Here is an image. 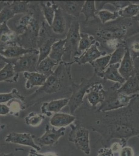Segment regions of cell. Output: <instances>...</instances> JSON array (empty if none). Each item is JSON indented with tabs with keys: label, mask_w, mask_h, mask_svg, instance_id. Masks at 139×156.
Wrapping results in <instances>:
<instances>
[{
	"label": "cell",
	"mask_w": 139,
	"mask_h": 156,
	"mask_svg": "<svg viewBox=\"0 0 139 156\" xmlns=\"http://www.w3.org/2000/svg\"><path fill=\"white\" fill-rule=\"evenodd\" d=\"M59 63L50 58L48 56L40 62L37 67V72L42 73L48 77L53 74V68L56 65H59Z\"/></svg>",
	"instance_id": "cb8c5ba5"
},
{
	"label": "cell",
	"mask_w": 139,
	"mask_h": 156,
	"mask_svg": "<svg viewBox=\"0 0 139 156\" xmlns=\"http://www.w3.org/2000/svg\"><path fill=\"white\" fill-rule=\"evenodd\" d=\"M80 33V24L75 18L71 23L65 37V52L62 57L64 62H67L71 59L78 56V48L81 40Z\"/></svg>",
	"instance_id": "277c9868"
},
{
	"label": "cell",
	"mask_w": 139,
	"mask_h": 156,
	"mask_svg": "<svg viewBox=\"0 0 139 156\" xmlns=\"http://www.w3.org/2000/svg\"><path fill=\"white\" fill-rule=\"evenodd\" d=\"M33 15L28 12L26 14L16 15L7 23L9 28L16 34H24L33 20Z\"/></svg>",
	"instance_id": "ba28073f"
},
{
	"label": "cell",
	"mask_w": 139,
	"mask_h": 156,
	"mask_svg": "<svg viewBox=\"0 0 139 156\" xmlns=\"http://www.w3.org/2000/svg\"><path fill=\"white\" fill-rule=\"evenodd\" d=\"M57 5L68 14L78 18L81 14L82 9L84 4V1H57Z\"/></svg>",
	"instance_id": "5bb4252c"
},
{
	"label": "cell",
	"mask_w": 139,
	"mask_h": 156,
	"mask_svg": "<svg viewBox=\"0 0 139 156\" xmlns=\"http://www.w3.org/2000/svg\"><path fill=\"white\" fill-rule=\"evenodd\" d=\"M65 128H61L56 129L47 126L45 132L42 136L37 138V142L41 146L54 145L61 137L64 136L65 134Z\"/></svg>",
	"instance_id": "8fae6325"
},
{
	"label": "cell",
	"mask_w": 139,
	"mask_h": 156,
	"mask_svg": "<svg viewBox=\"0 0 139 156\" xmlns=\"http://www.w3.org/2000/svg\"><path fill=\"white\" fill-rule=\"evenodd\" d=\"M23 75L26 79V89H31L36 86L42 87L48 78L45 75L38 72H25Z\"/></svg>",
	"instance_id": "ffe728a7"
},
{
	"label": "cell",
	"mask_w": 139,
	"mask_h": 156,
	"mask_svg": "<svg viewBox=\"0 0 139 156\" xmlns=\"http://www.w3.org/2000/svg\"><path fill=\"white\" fill-rule=\"evenodd\" d=\"M10 3H11L9 2L0 12V26L3 23H7L9 20L12 19L15 16L11 9Z\"/></svg>",
	"instance_id": "d590c367"
},
{
	"label": "cell",
	"mask_w": 139,
	"mask_h": 156,
	"mask_svg": "<svg viewBox=\"0 0 139 156\" xmlns=\"http://www.w3.org/2000/svg\"><path fill=\"white\" fill-rule=\"evenodd\" d=\"M98 11L96 6L95 1H85L84 4L82 9L81 13L84 15L85 21H87L90 18H96Z\"/></svg>",
	"instance_id": "4dcf8cb0"
},
{
	"label": "cell",
	"mask_w": 139,
	"mask_h": 156,
	"mask_svg": "<svg viewBox=\"0 0 139 156\" xmlns=\"http://www.w3.org/2000/svg\"><path fill=\"white\" fill-rule=\"evenodd\" d=\"M120 94L126 96L137 95L139 92V76L136 74L132 75L126 80L117 90Z\"/></svg>",
	"instance_id": "9a60e30c"
},
{
	"label": "cell",
	"mask_w": 139,
	"mask_h": 156,
	"mask_svg": "<svg viewBox=\"0 0 139 156\" xmlns=\"http://www.w3.org/2000/svg\"><path fill=\"white\" fill-rule=\"evenodd\" d=\"M134 64L135 74L139 76V57L134 60Z\"/></svg>",
	"instance_id": "b9f144b4"
},
{
	"label": "cell",
	"mask_w": 139,
	"mask_h": 156,
	"mask_svg": "<svg viewBox=\"0 0 139 156\" xmlns=\"http://www.w3.org/2000/svg\"><path fill=\"white\" fill-rule=\"evenodd\" d=\"M120 64H115L107 66L104 72L99 75L98 76L103 80H109L118 83L120 84L126 81V80L120 75L118 69Z\"/></svg>",
	"instance_id": "2e32d148"
},
{
	"label": "cell",
	"mask_w": 139,
	"mask_h": 156,
	"mask_svg": "<svg viewBox=\"0 0 139 156\" xmlns=\"http://www.w3.org/2000/svg\"><path fill=\"white\" fill-rule=\"evenodd\" d=\"M111 148H102L99 151L98 156H113Z\"/></svg>",
	"instance_id": "ab89813d"
},
{
	"label": "cell",
	"mask_w": 139,
	"mask_h": 156,
	"mask_svg": "<svg viewBox=\"0 0 139 156\" xmlns=\"http://www.w3.org/2000/svg\"><path fill=\"white\" fill-rule=\"evenodd\" d=\"M0 156H14V154L12 153H10V154L1 153V154H0Z\"/></svg>",
	"instance_id": "7dc6e473"
},
{
	"label": "cell",
	"mask_w": 139,
	"mask_h": 156,
	"mask_svg": "<svg viewBox=\"0 0 139 156\" xmlns=\"http://www.w3.org/2000/svg\"><path fill=\"white\" fill-rule=\"evenodd\" d=\"M65 42L66 40L65 38L64 39H59L54 43L48 57L59 64L61 62L62 57L65 52Z\"/></svg>",
	"instance_id": "7402d4cb"
},
{
	"label": "cell",
	"mask_w": 139,
	"mask_h": 156,
	"mask_svg": "<svg viewBox=\"0 0 139 156\" xmlns=\"http://www.w3.org/2000/svg\"><path fill=\"white\" fill-rule=\"evenodd\" d=\"M104 91L102 82L94 84L88 89L86 94L87 99L93 109L97 108V105L103 101Z\"/></svg>",
	"instance_id": "7c38bea8"
},
{
	"label": "cell",
	"mask_w": 139,
	"mask_h": 156,
	"mask_svg": "<svg viewBox=\"0 0 139 156\" xmlns=\"http://www.w3.org/2000/svg\"><path fill=\"white\" fill-rule=\"evenodd\" d=\"M33 151L34 154L37 156H57L55 153H51V152L45 153V154H40V153L37 152V151H35V150L33 149Z\"/></svg>",
	"instance_id": "ee69618b"
},
{
	"label": "cell",
	"mask_w": 139,
	"mask_h": 156,
	"mask_svg": "<svg viewBox=\"0 0 139 156\" xmlns=\"http://www.w3.org/2000/svg\"><path fill=\"white\" fill-rule=\"evenodd\" d=\"M5 141L12 144L29 146L37 151L41 149V147L34 142L33 135L30 133H9L5 137Z\"/></svg>",
	"instance_id": "30bf717a"
},
{
	"label": "cell",
	"mask_w": 139,
	"mask_h": 156,
	"mask_svg": "<svg viewBox=\"0 0 139 156\" xmlns=\"http://www.w3.org/2000/svg\"><path fill=\"white\" fill-rule=\"evenodd\" d=\"M111 54H107L92 62L90 65L94 69V73L98 76L100 74L104 72L109 64Z\"/></svg>",
	"instance_id": "4316f807"
},
{
	"label": "cell",
	"mask_w": 139,
	"mask_h": 156,
	"mask_svg": "<svg viewBox=\"0 0 139 156\" xmlns=\"http://www.w3.org/2000/svg\"><path fill=\"white\" fill-rule=\"evenodd\" d=\"M9 2H5L4 1H0V12H1L4 7H5Z\"/></svg>",
	"instance_id": "bcb514c9"
},
{
	"label": "cell",
	"mask_w": 139,
	"mask_h": 156,
	"mask_svg": "<svg viewBox=\"0 0 139 156\" xmlns=\"http://www.w3.org/2000/svg\"><path fill=\"white\" fill-rule=\"evenodd\" d=\"M126 51L127 48L124 43H121L118 45L115 49L114 51L111 53V59L108 66L113 64H120Z\"/></svg>",
	"instance_id": "d6a6232c"
},
{
	"label": "cell",
	"mask_w": 139,
	"mask_h": 156,
	"mask_svg": "<svg viewBox=\"0 0 139 156\" xmlns=\"http://www.w3.org/2000/svg\"><path fill=\"white\" fill-rule=\"evenodd\" d=\"M107 136L110 138H128L139 135V132L129 123L114 122L107 126Z\"/></svg>",
	"instance_id": "52a82bcc"
},
{
	"label": "cell",
	"mask_w": 139,
	"mask_h": 156,
	"mask_svg": "<svg viewBox=\"0 0 139 156\" xmlns=\"http://www.w3.org/2000/svg\"><path fill=\"white\" fill-rule=\"evenodd\" d=\"M39 58V51L37 50L20 57L12 63L15 73L37 72Z\"/></svg>",
	"instance_id": "8992f818"
},
{
	"label": "cell",
	"mask_w": 139,
	"mask_h": 156,
	"mask_svg": "<svg viewBox=\"0 0 139 156\" xmlns=\"http://www.w3.org/2000/svg\"><path fill=\"white\" fill-rule=\"evenodd\" d=\"M69 141L72 142L78 148L86 155L90 154L91 149L89 131L83 126L76 127L69 134Z\"/></svg>",
	"instance_id": "5b68a950"
},
{
	"label": "cell",
	"mask_w": 139,
	"mask_h": 156,
	"mask_svg": "<svg viewBox=\"0 0 139 156\" xmlns=\"http://www.w3.org/2000/svg\"><path fill=\"white\" fill-rule=\"evenodd\" d=\"M99 46V43L97 42L80 56L74 57L73 59L74 63H77L79 65H85L87 63L90 64L97 59L107 55L106 51L99 50L98 48Z\"/></svg>",
	"instance_id": "9c48e42d"
},
{
	"label": "cell",
	"mask_w": 139,
	"mask_h": 156,
	"mask_svg": "<svg viewBox=\"0 0 139 156\" xmlns=\"http://www.w3.org/2000/svg\"><path fill=\"white\" fill-rule=\"evenodd\" d=\"M69 98H62L44 103L41 107V110L44 115H50L51 112L58 113L62 108L68 105Z\"/></svg>",
	"instance_id": "d6986e66"
},
{
	"label": "cell",
	"mask_w": 139,
	"mask_h": 156,
	"mask_svg": "<svg viewBox=\"0 0 139 156\" xmlns=\"http://www.w3.org/2000/svg\"></svg>",
	"instance_id": "816d5d0a"
},
{
	"label": "cell",
	"mask_w": 139,
	"mask_h": 156,
	"mask_svg": "<svg viewBox=\"0 0 139 156\" xmlns=\"http://www.w3.org/2000/svg\"><path fill=\"white\" fill-rule=\"evenodd\" d=\"M117 11L120 18L124 19L134 18L139 13V4L130 3L126 7Z\"/></svg>",
	"instance_id": "83f0119b"
},
{
	"label": "cell",
	"mask_w": 139,
	"mask_h": 156,
	"mask_svg": "<svg viewBox=\"0 0 139 156\" xmlns=\"http://www.w3.org/2000/svg\"><path fill=\"white\" fill-rule=\"evenodd\" d=\"M99 2L100 3L99 6H101L100 9L103 7L104 5L106 4H110L118 9L117 11L125 8L131 3L129 1H99Z\"/></svg>",
	"instance_id": "74e56055"
},
{
	"label": "cell",
	"mask_w": 139,
	"mask_h": 156,
	"mask_svg": "<svg viewBox=\"0 0 139 156\" xmlns=\"http://www.w3.org/2000/svg\"><path fill=\"white\" fill-rule=\"evenodd\" d=\"M118 70L120 75L126 80H127L130 76L135 74L134 60L132 59L130 53L127 49L122 62L120 64Z\"/></svg>",
	"instance_id": "ac0fdd59"
},
{
	"label": "cell",
	"mask_w": 139,
	"mask_h": 156,
	"mask_svg": "<svg viewBox=\"0 0 139 156\" xmlns=\"http://www.w3.org/2000/svg\"><path fill=\"white\" fill-rule=\"evenodd\" d=\"M21 99V96L17 90L13 89L11 92L4 94H0V104L6 103L14 99Z\"/></svg>",
	"instance_id": "8d00e7d4"
},
{
	"label": "cell",
	"mask_w": 139,
	"mask_h": 156,
	"mask_svg": "<svg viewBox=\"0 0 139 156\" xmlns=\"http://www.w3.org/2000/svg\"><path fill=\"white\" fill-rule=\"evenodd\" d=\"M138 136H139V135H138Z\"/></svg>",
	"instance_id": "f907efd6"
},
{
	"label": "cell",
	"mask_w": 139,
	"mask_h": 156,
	"mask_svg": "<svg viewBox=\"0 0 139 156\" xmlns=\"http://www.w3.org/2000/svg\"><path fill=\"white\" fill-rule=\"evenodd\" d=\"M81 40L79 41L78 51V56L83 53L85 51L90 48L91 46L95 44L97 41L93 36L85 32H81L80 33Z\"/></svg>",
	"instance_id": "d4e9b609"
},
{
	"label": "cell",
	"mask_w": 139,
	"mask_h": 156,
	"mask_svg": "<svg viewBox=\"0 0 139 156\" xmlns=\"http://www.w3.org/2000/svg\"><path fill=\"white\" fill-rule=\"evenodd\" d=\"M29 156H37L36 154H34V153L33 152V149H31V151H30V153H29Z\"/></svg>",
	"instance_id": "c3c4849f"
},
{
	"label": "cell",
	"mask_w": 139,
	"mask_h": 156,
	"mask_svg": "<svg viewBox=\"0 0 139 156\" xmlns=\"http://www.w3.org/2000/svg\"><path fill=\"white\" fill-rule=\"evenodd\" d=\"M28 1H13L10 3L11 9L15 15L26 14L29 12Z\"/></svg>",
	"instance_id": "836d02e7"
},
{
	"label": "cell",
	"mask_w": 139,
	"mask_h": 156,
	"mask_svg": "<svg viewBox=\"0 0 139 156\" xmlns=\"http://www.w3.org/2000/svg\"><path fill=\"white\" fill-rule=\"evenodd\" d=\"M44 118V115H43L31 112L26 117L25 121L26 124L29 126L33 127H36L41 124Z\"/></svg>",
	"instance_id": "e575fe53"
},
{
	"label": "cell",
	"mask_w": 139,
	"mask_h": 156,
	"mask_svg": "<svg viewBox=\"0 0 139 156\" xmlns=\"http://www.w3.org/2000/svg\"><path fill=\"white\" fill-rule=\"evenodd\" d=\"M18 76V73H15L13 64L11 62H8L0 70V82H15Z\"/></svg>",
	"instance_id": "484cf974"
},
{
	"label": "cell",
	"mask_w": 139,
	"mask_h": 156,
	"mask_svg": "<svg viewBox=\"0 0 139 156\" xmlns=\"http://www.w3.org/2000/svg\"><path fill=\"white\" fill-rule=\"evenodd\" d=\"M124 44L134 61L139 57V33L128 37Z\"/></svg>",
	"instance_id": "603a6c76"
},
{
	"label": "cell",
	"mask_w": 139,
	"mask_h": 156,
	"mask_svg": "<svg viewBox=\"0 0 139 156\" xmlns=\"http://www.w3.org/2000/svg\"><path fill=\"white\" fill-rule=\"evenodd\" d=\"M4 59L2 56H0V70L2 69L9 62L5 61Z\"/></svg>",
	"instance_id": "f6af8a7d"
},
{
	"label": "cell",
	"mask_w": 139,
	"mask_h": 156,
	"mask_svg": "<svg viewBox=\"0 0 139 156\" xmlns=\"http://www.w3.org/2000/svg\"><path fill=\"white\" fill-rule=\"evenodd\" d=\"M122 84L115 83V84L104 91V100L101 103L98 111L100 112H111L118 110L128 106L131 101L137 96V94L132 96H126L117 92Z\"/></svg>",
	"instance_id": "7a4b0ae2"
},
{
	"label": "cell",
	"mask_w": 139,
	"mask_h": 156,
	"mask_svg": "<svg viewBox=\"0 0 139 156\" xmlns=\"http://www.w3.org/2000/svg\"><path fill=\"white\" fill-rule=\"evenodd\" d=\"M35 48H25L16 44H10L0 48V55L4 58H19L26 54L35 51Z\"/></svg>",
	"instance_id": "4fadbf2b"
},
{
	"label": "cell",
	"mask_w": 139,
	"mask_h": 156,
	"mask_svg": "<svg viewBox=\"0 0 139 156\" xmlns=\"http://www.w3.org/2000/svg\"><path fill=\"white\" fill-rule=\"evenodd\" d=\"M55 39L53 38H47L43 40L39 47V58L38 64L46 57L49 56L51 51V46L54 43L56 42Z\"/></svg>",
	"instance_id": "f1b7e54d"
},
{
	"label": "cell",
	"mask_w": 139,
	"mask_h": 156,
	"mask_svg": "<svg viewBox=\"0 0 139 156\" xmlns=\"http://www.w3.org/2000/svg\"><path fill=\"white\" fill-rule=\"evenodd\" d=\"M102 81L103 80L99 76L94 73L93 76L90 79H82L81 83L79 84L73 83L72 93L69 98L68 103L71 114L74 115L76 110L83 104V100L88 89L94 84L102 82Z\"/></svg>",
	"instance_id": "3957f363"
},
{
	"label": "cell",
	"mask_w": 139,
	"mask_h": 156,
	"mask_svg": "<svg viewBox=\"0 0 139 156\" xmlns=\"http://www.w3.org/2000/svg\"><path fill=\"white\" fill-rule=\"evenodd\" d=\"M119 152V156H134L133 149L129 146L123 147Z\"/></svg>",
	"instance_id": "f35d334b"
},
{
	"label": "cell",
	"mask_w": 139,
	"mask_h": 156,
	"mask_svg": "<svg viewBox=\"0 0 139 156\" xmlns=\"http://www.w3.org/2000/svg\"><path fill=\"white\" fill-rule=\"evenodd\" d=\"M97 17L99 19L101 23L104 25L111 21H114L120 18L118 11L111 12L109 10L102 9L97 12Z\"/></svg>",
	"instance_id": "1f68e13d"
},
{
	"label": "cell",
	"mask_w": 139,
	"mask_h": 156,
	"mask_svg": "<svg viewBox=\"0 0 139 156\" xmlns=\"http://www.w3.org/2000/svg\"><path fill=\"white\" fill-rule=\"evenodd\" d=\"M98 27L96 31V40L98 42H104L111 47L114 46L115 48L121 44L118 41H122L127 35L128 28L119 18Z\"/></svg>",
	"instance_id": "6da1fadb"
},
{
	"label": "cell",
	"mask_w": 139,
	"mask_h": 156,
	"mask_svg": "<svg viewBox=\"0 0 139 156\" xmlns=\"http://www.w3.org/2000/svg\"><path fill=\"white\" fill-rule=\"evenodd\" d=\"M75 120V116L73 115L58 112L52 116L49 123L54 127L65 128L74 122Z\"/></svg>",
	"instance_id": "e0dca14e"
},
{
	"label": "cell",
	"mask_w": 139,
	"mask_h": 156,
	"mask_svg": "<svg viewBox=\"0 0 139 156\" xmlns=\"http://www.w3.org/2000/svg\"><path fill=\"white\" fill-rule=\"evenodd\" d=\"M41 5L44 17L47 22L48 24L51 27L55 16V10L58 6L54 2H53V3H51L50 2H48L46 3L42 2Z\"/></svg>",
	"instance_id": "f546056e"
},
{
	"label": "cell",
	"mask_w": 139,
	"mask_h": 156,
	"mask_svg": "<svg viewBox=\"0 0 139 156\" xmlns=\"http://www.w3.org/2000/svg\"><path fill=\"white\" fill-rule=\"evenodd\" d=\"M137 98H139V93H138L137 95Z\"/></svg>",
	"instance_id": "681fc988"
},
{
	"label": "cell",
	"mask_w": 139,
	"mask_h": 156,
	"mask_svg": "<svg viewBox=\"0 0 139 156\" xmlns=\"http://www.w3.org/2000/svg\"><path fill=\"white\" fill-rule=\"evenodd\" d=\"M121 148H122L120 147V144L119 143H115L112 145L111 146V149L113 153L114 152L117 153V152L120 151Z\"/></svg>",
	"instance_id": "7bdbcfd3"
},
{
	"label": "cell",
	"mask_w": 139,
	"mask_h": 156,
	"mask_svg": "<svg viewBox=\"0 0 139 156\" xmlns=\"http://www.w3.org/2000/svg\"><path fill=\"white\" fill-rule=\"evenodd\" d=\"M51 27L55 34H61L65 32L66 21L64 11L58 6L55 10V16Z\"/></svg>",
	"instance_id": "44dd1931"
},
{
	"label": "cell",
	"mask_w": 139,
	"mask_h": 156,
	"mask_svg": "<svg viewBox=\"0 0 139 156\" xmlns=\"http://www.w3.org/2000/svg\"><path fill=\"white\" fill-rule=\"evenodd\" d=\"M11 109L9 107L3 104H0V115H7L10 112Z\"/></svg>",
	"instance_id": "60d3db41"
}]
</instances>
